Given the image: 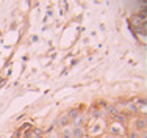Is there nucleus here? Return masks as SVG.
<instances>
[{
  "label": "nucleus",
  "mask_w": 147,
  "mask_h": 138,
  "mask_svg": "<svg viewBox=\"0 0 147 138\" xmlns=\"http://www.w3.org/2000/svg\"><path fill=\"white\" fill-rule=\"evenodd\" d=\"M110 132L113 133V135H122V133H124V126L119 124V122H113V124L110 126Z\"/></svg>",
  "instance_id": "obj_1"
},
{
  "label": "nucleus",
  "mask_w": 147,
  "mask_h": 138,
  "mask_svg": "<svg viewBox=\"0 0 147 138\" xmlns=\"http://www.w3.org/2000/svg\"><path fill=\"white\" fill-rule=\"evenodd\" d=\"M72 138H85V129L82 126L72 129Z\"/></svg>",
  "instance_id": "obj_2"
},
{
  "label": "nucleus",
  "mask_w": 147,
  "mask_h": 138,
  "mask_svg": "<svg viewBox=\"0 0 147 138\" xmlns=\"http://www.w3.org/2000/svg\"><path fill=\"white\" fill-rule=\"evenodd\" d=\"M69 122H71V119H69L67 113H64V115L59 116V119H58V126H61V127H67V126H69Z\"/></svg>",
  "instance_id": "obj_3"
},
{
  "label": "nucleus",
  "mask_w": 147,
  "mask_h": 138,
  "mask_svg": "<svg viewBox=\"0 0 147 138\" xmlns=\"http://www.w3.org/2000/svg\"><path fill=\"white\" fill-rule=\"evenodd\" d=\"M80 115H82V111H80V108H72V110L67 113V116H69V119H71V121H75V119L78 118Z\"/></svg>",
  "instance_id": "obj_4"
},
{
  "label": "nucleus",
  "mask_w": 147,
  "mask_h": 138,
  "mask_svg": "<svg viewBox=\"0 0 147 138\" xmlns=\"http://www.w3.org/2000/svg\"><path fill=\"white\" fill-rule=\"evenodd\" d=\"M136 129H138L139 132H146V116L144 118H139L138 121H136Z\"/></svg>",
  "instance_id": "obj_5"
},
{
  "label": "nucleus",
  "mask_w": 147,
  "mask_h": 138,
  "mask_svg": "<svg viewBox=\"0 0 147 138\" xmlns=\"http://www.w3.org/2000/svg\"><path fill=\"white\" fill-rule=\"evenodd\" d=\"M61 137L63 138H72V129H69V127H63Z\"/></svg>",
  "instance_id": "obj_6"
},
{
  "label": "nucleus",
  "mask_w": 147,
  "mask_h": 138,
  "mask_svg": "<svg viewBox=\"0 0 147 138\" xmlns=\"http://www.w3.org/2000/svg\"><path fill=\"white\" fill-rule=\"evenodd\" d=\"M44 135V132L42 130H39V129H33L31 130V138H42Z\"/></svg>",
  "instance_id": "obj_7"
},
{
  "label": "nucleus",
  "mask_w": 147,
  "mask_h": 138,
  "mask_svg": "<svg viewBox=\"0 0 147 138\" xmlns=\"http://www.w3.org/2000/svg\"><path fill=\"white\" fill-rule=\"evenodd\" d=\"M107 111L110 113V115H114V116H116L117 113H121V111L117 110V107H116V105H108V107H107Z\"/></svg>",
  "instance_id": "obj_8"
},
{
  "label": "nucleus",
  "mask_w": 147,
  "mask_h": 138,
  "mask_svg": "<svg viewBox=\"0 0 147 138\" xmlns=\"http://www.w3.org/2000/svg\"><path fill=\"white\" fill-rule=\"evenodd\" d=\"M128 110L133 111V113H139V111H138V107H136L135 102H128Z\"/></svg>",
  "instance_id": "obj_9"
},
{
  "label": "nucleus",
  "mask_w": 147,
  "mask_h": 138,
  "mask_svg": "<svg viewBox=\"0 0 147 138\" xmlns=\"http://www.w3.org/2000/svg\"><path fill=\"white\" fill-rule=\"evenodd\" d=\"M30 127H31V124H30V122H25V124H24L22 127H20V130H19V132H17V137H19V135H20V133H22V132H24V130H28V129H30Z\"/></svg>",
  "instance_id": "obj_10"
},
{
  "label": "nucleus",
  "mask_w": 147,
  "mask_h": 138,
  "mask_svg": "<svg viewBox=\"0 0 147 138\" xmlns=\"http://www.w3.org/2000/svg\"><path fill=\"white\" fill-rule=\"evenodd\" d=\"M128 138H139V135L136 132H130V133H128Z\"/></svg>",
  "instance_id": "obj_11"
},
{
  "label": "nucleus",
  "mask_w": 147,
  "mask_h": 138,
  "mask_svg": "<svg viewBox=\"0 0 147 138\" xmlns=\"http://www.w3.org/2000/svg\"><path fill=\"white\" fill-rule=\"evenodd\" d=\"M107 138H111V137H107Z\"/></svg>",
  "instance_id": "obj_12"
}]
</instances>
